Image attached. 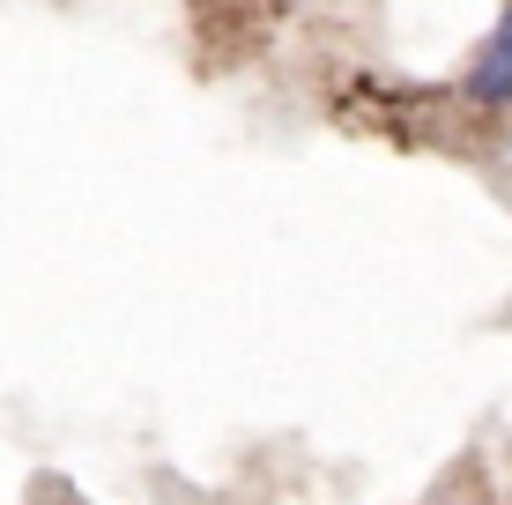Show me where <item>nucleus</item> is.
<instances>
[{
	"mask_svg": "<svg viewBox=\"0 0 512 505\" xmlns=\"http://www.w3.org/2000/svg\"><path fill=\"white\" fill-rule=\"evenodd\" d=\"M461 97L475 104V112H505L512 104V8L490 23V38L475 45V60L461 75Z\"/></svg>",
	"mask_w": 512,
	"mask_h": 505,
	"instance_id": "1",
	"label": "nucleus"
}]
</instances>
